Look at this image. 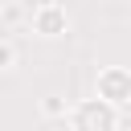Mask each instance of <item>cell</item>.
<instances>
[{"label":"cell","mask_w":131,"mask_h":131,"mask_svg":"<svg viewBox=\"0 0 131 131\" xmlns=\"http://www.w3.org/2000/svg\"><path fill=\"white\" fill-rule=\"evenodd\" d=\"M78 131H111V111L98 102H86L78 111Z\"/></svg>","instance_id":"cell-1"}]
</instances>
